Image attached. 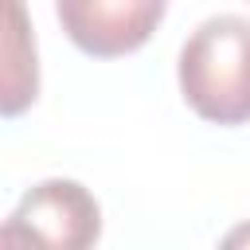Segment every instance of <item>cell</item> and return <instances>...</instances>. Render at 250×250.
Listing matches in <instances>:
<instances>
[{
    "instance_id": "5b68a950",
    "label": "cell",
    "mask_w": 250,
    "mask_h": 250,
    "mask_svg": "<svg viewBox=\"0 0 250 250\" xmlns=\"http://www.w3.org/2000/svg\"><path fill=\"white\" fill-rule=\"evenodd\" d=\"M242 242H250V227H242V230H230V234H227V246H242Z\"/></svg>"
},
{
    "instance_id": "8992f818",
    "label": "cell",
    "mask_w": 250,
    "mask_h": 250,
    "mask_svg": "<svg viewBox=\"0 0 250 250\" xmlns=\"http://www.w3.org/2000/svg\"><path fill=\"white\" fill-rule=\"evenodd\" d=\"M129 4H145V8H168V0H129Z\"/></svg>"
},
{
    "instance_id": "7a4b0ae2",
    "label": "cell",
    "mask_w": 250,
    "mask_h": 250,
    "mask_svg": "<svg viewBox=\"0 0 250 250\" xmlns=\"http://www.w3.org/2000/svg\"><path fill=\"white\" fill-rule=\"evenodd\" d=\"M102 234V207L78 180H43L0 227V246H55L86 250Z\"/></svg>"
},
{
    "instance_id": "6da1fadb",
    "label": "cell",
    "mask_w": 250,
    "mask_h": 250,
    "mask_svg": "<svg viewBox=\"0 0 250 250\" xmlns=\"http://www.w3.org/2000/svg\"><path fill=\"white\" fill-rule=\"evenodd\" d=\"M180 94L211 125L250 121V20L223 12L203 20L180 47Z\"/></svg>"
},
{
    "instance_id": "3957f363",
    "label": "cell",
    "mask_w": 250,
    "mask_h": 250,
    "mask_svg": "<svg viewBox=\"0 0 250 250\" xmlns=\"http://www.w3.org/2000/svg\"><path fill=\"white\" fill-rule=\"evenodd\" d=\"M66 39L90 59H121L148 43L168 8H145L129 0H55Z\"/></svg>"
},
{
    "instance_id": "277c9868",
    "label": "cell",
    "mask_w": 250,
    "mask_h": 250,
    "mask_svg": "<svg viewBox=\"0 0 250 250\" xmlns=\"http://www.w3.org/2000/svg\"><path fill=\"white\" fill-rule=\"evenodd\" d=\"M39 98V51L27 0H0V117H20Z\"/></svg>"
}]
</instances>
